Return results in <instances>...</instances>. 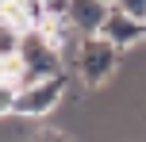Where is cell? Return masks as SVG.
Masks as SVG:
<instances>
[{
	"mask_svg": "<svg viewBox=\"0 0 146 142\" xmlns=\"http://www.w3.org/2000/svg\"><path fill=\"white\" fill-rule=\"evenodd\" d=\"M19 61H23V89H35V85L66 73L62 50L54 46V38L46 31H27L19 38Z\"/></svg>",
	"mask_w": 146,
	"mask_h": 142,
	"instance_id": "obj_1",
	"label": "cell"
},
{
	"mask_svg": "<svg viewBox=\"0 0 146 142\" xmlns=\"http://www.w3.org/2000/svg\"><path fill=\"white\" fill-rule=\"evenodd\" d=\"M119 65H123V50H115L100 35H92L81 46V58H77V69L73 73L81 77V85L88 92H96V89H104V85H111L119 77Z\"/></svg>",
	"mask_w": 146,
	"mask_h": 142,
	"instance_id": "obj_2",
	"label": "cell"
},
{
	"mask_svg": "<svg viewBox=\"0 0 146 142\" xmlns=\"http://www.w3.org/2000/svg\"><path fill=\"white\" fill-rule=\"evenodd\" d=\"M69 81H73V73H58V77H50V81L35 85V89H23L19 100H15V119H42V115L58 112V108L66 104Z\"/></svg>",
	"mask_w": 146,
	"mask_h": 142,
	"instance_id": "obj_3",
	"label": "cell"
},
{
	"mask_svg": "<svg viewBox=\"0 0 146 142\" xmlns=\"http://www.w3.org/2000/svg\"><path fill=\"white\" fill-rule=\"evenodd\" d=\"M96 35H100L104 42H111L115 50H135V46L146 38V27H142L139 19H131V15H123V12H115V8H111L108 19L100 23V31H96Z\"/></svg>",
	"mask_w": 146,
	"mask_h": 142,
	"instance_id": "obj_4",
	"label": "cell"
},
{
	"mask_svg": "<svg viewBox=\"0 0 146 142\" xmlns=\"http://www.w3.org/2000/svg\"><path fill=\"white\" fill-rule=\"evenodd\" d=\"M108 12H111V4H104V0H73L69 23H73L85 38H92L96 31H100V23L108 19Z\"/></svg>",
	"mask_w": 146,
	"mask_h": 142,
	"instance_id": "obj_5",
	"label": "cell"
},
{
	"mask_svg": "<svg viewBox=\"0 0 146 142\" xmlns=\"http://www.w3.org/2000/svg\"><path fill=\"white\" fill-rule=\"evenodd\" d=\"M19 31L12 27V23H4L0 19V58H15V54H19Z\"/></svg>",
	"mask_w": 146,
	"mask_h": 142,
	"instance_id": "obj_6",
	"label": "cell"
},
{
	"mask_svg": "<svg viewBox=\"0 0 146 142\" xmlns=\"http://www.w3.org/2000/svg\"><path fill=\"white\" fill-rule=\"evenodd\" d=\"M111 8H115V12H123V15H131V19H146V0H115V4H111Z\"/></svg>",
	"mask_w": 146,
	"mask_h": 142,
	"instance_id": "obj_7",
	"label": "cell"
},
{
	"mask_svg": "<svg viewBox=\"0 0 146 142\" xmlns=\"http://www.w3.org/2000/svg\"><path fill=\"white\" fill-rule=\"evenodd\" d=\"M31 142H73L69 138V131H62V127H50V131H38Z\"/></svg>",
	"mask_w": 146,
	"mask_h": 142,
	"instance_id": "obj_8",
	"label": "cell"
},
{
	"mask_svg": "<svg viewBox=\"0 0 146 142\" xmlns=\"http://www.w3.org/2000/svg\"><path fill=\"white\" fill-rule=\"evenodd\" d=\"M104 4H115V0H104Z\"/></svg>",
	"mask_w": 146,
	"mask_h": 142,
	"instance_id": "obj_9",
	"label": "cell"
},
{
	"mask_svg": "<svg viewBox=\"0 0 146 142\" xmlns=\"http://www.w3.org/2000/svg\"><path fill=\"white\" fill-rule=\"evenodd\" d=\"M142 27H146V19H142Z\"/></svg>",
	"mask_w": 146,
	"mask_h": 142,
	"instance_id": "obj_10",
	"label": "cell"
}]
</instances>
